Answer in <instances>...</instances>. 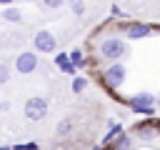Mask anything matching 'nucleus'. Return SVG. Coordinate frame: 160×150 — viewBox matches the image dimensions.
Wrapping results in <instances>:
<instances>
[{
	"instance_id": "5",
	"label": "nucleus",
	"mask_w": 160,
	"mask_h": 150,
	"mask_svg": "<svg viewBox=\"0 0 160 150\" xmlns=\"http://www.w3.org/2000/svg\"><path fill=\"white\" fill-rule=\"evenodd\" d=\"M122 105H128L135 115H145V118H152L155 115V105H158V95L148 92V90H140V92H132L122 100Z\"/></svg>"
},
{
	"instance_id": "18",
	"label": "nucleus",
	"mask_w": 160,
	"mask_h": 150,
	"mask_svg": "<svg viewBox=\"0 0 160 150\" xmlns=\"http://www.w3.org/2000/svg\"><path fill=\"white\" fill-rule=\"evenodd\" d=\"M10 150H40V145L30 140V142H22V145H12Z\"/></svg>"
},
{
	"instance_id": "11",
	"label": "nucleus",
	"mask_w": 160,
	"mask_h": 150,
	"mask_svg": "<svg viewBox=\"0 0 160 150\" xmlns=\"http://www.w3.org/2000/svg\"><path fill=\"white\" fill-rule=\"evenodd\" d=\"M0 18H2L5 22H22V10H20L18 5H8V8L0 10Z\"/></svg>"
},
{
	"instance_id": "12",
	"label": "nucleus",
	"mask_w": 160,
	"mask_h": 150,
	"mask_svg": "<svg viewBox=\"0 0 160 150\" xmlns=\"http://www.w3.org/2000/svg\"><path fill=\"white\" fill-rule=\"evenodd\" d=\"M68 55H70V62H72V65H75L78 70H82V68H88V65H90V62H88V55H85V52H82L80 48L70 50Z\"/></svg>"
},
{
	"instance_id": "6",
	"label": "nucleus",
	"mask_w": 160,
	"mask_h": 150,
	"mask_svg": "<svg viewBox=\"0 0 160 150\" xmlns=\"http://www.w3.org/2000/svg\"><path fill=\"white\" fill-rule=\"evenodd\" d=\"M48 110H50V102H48V98H42V95H32V98H28L25 105H22L25 118L32 120V122H40V120L48 115Z\"/></svg>"
},
{
	"instance_id": "8",
	"label": "nucleus",
	"mask_w": 160,
	"mask_h": 150,
	"mask_svg": "<svg viewBox=\"0 0 160 150\" xmlns=\"http://www.w3.org/2000/svg\"><path fill=\"white\" fill-rule=\"evenodd\" d=\"M32 45H35V52H55L58 50V38L50 32V30H38L35 38H32Z\"/></svg>"
},
{
	"instance_id": "17",
	"label": "nucleus",
	"mask_w": 160,
	"mask_h": 150,
	"mask_svg": "<svg viewBox=\"0 0 160 150\" xmlns=\"http://www.w3.org/2000/svg\"><path fill=\"white\" fill-rule=\"evenodd\" d=\"M10 75H12V70H10V65H5V62H0V85H5V82L10 80Z\"/></svg>"
},
{
	"instance_id": "26",
	"label": "nucleus",
	"mask_w": 160,
	"mask_h": 150,
	"mask_svg": "<svg viewBox=\"0 0 160 150\" xmlns=\"http://www.w3.org/2000/svg\"><path fill=\"white\" fill-rule=\"evenodd\" d=\"M158 128H160V120H158Z\"/></svg>"
},
{
	"instance_id": "13",
	"label": "nucleus",
	"mask_w": 160,
	"mask_h": 150,
	"mask_svg": "<svg viewBox=\"0 0 160 150\" xmlns=\"http://www.w3.org/2000/svg\"><path fill=\"white\" fill-rule=\"evenodd\" d=\"M120 132H125V128L120 125V122H110V128H108V132L102 135V140H100V145H110Z\"/></svg>"
},
{
	"instance_id": "24",
	"label": "nucleus",
	"mask_w": 160,
	"mask_h": 150,
	"mask_svg": "<svg viewBox=\"0 0 160 150\" xmlns=\"http://www.w3.org/2000/svg\"><path fill=\"white\" fill-rule=\"evenodd\" d=\"M0 150H10V148H5V145H0Z\"/></svg>"
},
{
	"instance_id": "3",
	"label": "nucleus",
	"mask_w": 160,
	"mask_h": 150,
	"mask_svg": "<svg viewBox=\"0 0 160 150\" xmlns=\"http://www.w3.org/2000/svg\"><path fill=\"white\" fill-rule=\"evenodd\" d=\"M112 30L125 40H145L152 32H158L152 22H140V20H120L112 25Z\"/></svg>"
},
{
	"instance_id": "1",
	"label": "nucleus",
	"mask_w": 160,
	"mask_h": 150,
	"mask_svg": "<svg viewBox=\"0 0 160 150\" xmlns=\"http://www.w3.org/2000/svg\"><path fill=\"white\" fill-rule=\"evenodd\" d=\"M128 52H130L128 40L120 38L115 30H105L102 38H100V42L95 45V55H98V60H105V62H118V60H122Z\"/></svg>"
},
{
	"instance_id": "20",
	"label": "nucleus",
	"mask_w": 160,
	"mask_h": 150,
	"mask_svg": "<svg viewBox=\"0 0 160 150\" xmlns=\"http://www.w3.org/2000/svg\"><path fill=\"white\" fill-rule=\"evenodd\" d=\"M110 15H112V18H120V20H128V15H125L118 5H110Z\"/></svg>"
},
{
	"instance_id": "9",
	"label": "nucleus",
	"mask_w": 160,
	"mask_h": 150,
	"mask_svg": "<svg viewBox=\"0 0 160 150\" xmlns=\"http://www.w3.org/2000/svg\"><path fill=\"white\" fill-rule=\"evenodd\" d=\"M55 68H58L60 72H65V75H72V78L80 72V70L70 62V55H68V52H58V55H55Z\"/></svg>"
},
{
	"instance_id": "21",
	"label": "nucleus",
	"mask_w": 160,
	"mask_h": 150,
	"mask_svg": "<svg viewBox=\"0 0 160 150\" xmlns=\"http://www.w3.org/2000/svg\"><path fill=\"white\" fill-rule=\"evenodd\" d=\"M0 110L8 112V110H10V102H8V100H0Z\"/></svg>"
},
{
	"instance_id": "25",
	"label": "nucleus",
	"mask_w": 160,
	"mask_h": 150,
	"mask_svg": "<svg viewBox=\"0 0 160 150\" xmlns=\"http://www.w3.org/2000/svg\"><path fill=\"white\" fill-rule=\"evenodd\" d=\"M158 102H160V92H158Z\"/></svg>"
},
{
	"instance_id": "16",
	"label": "nucleus",
	"mask_w": 160,
	"mask_h": 150,
	"mask_svg": "<svg viewBox=\"0 0 160 150\" xmlns=\"http://www.w3.org/2000/svg\"><path fill=\"white\" fill-rule=\"evenodd\" d=\"M68 8H70V12L72 15H85V0H68Z\"/></svg>"
},
{
	"instance_id": "19",
	"label": "nucleus",
	"mask_w": 160,
	"mask_h": 150,
	"mask_svg": "<svg viewBox=\"0 0 160 150\" xmlns=\"http://www.w3.org/2000/svg\"><path fill=\"white\" fill-rule=\"evenodd\" d=\"M42 5H45L48 10H58V8L65 5V0H42Z\"/></svg>"
},
{
	"instance_id": "4",
	"label": "nucleus",
	"mask_w": 160,
	"mask_h": 150,
	"mask_svg": "<svg viewBox=\"0 0 160 150\" xmlns=\"http://www.w3.org/2000/svg\"><path fill=\"white\" fill-rule=\"evenodd\" d=\"M130 138L135 140V145H152L155 140H160V128H158V120L155 118H145V120H138L135 125H130Z\"/></svg>"
},
{
	"instance_id": "10",
	"label": "nucleus",
	"mask_w": 160,
	"mask_h": 150,
	"mask_svg": "<svg viewBox=\"0 0 160 150\" xmlns=\"http://www.w3.org/2000/svg\"><path fill=\"white\" fill-rule=\"evenodd\" d=\"M110 148H112V150H135V140H132L130 132L125 130V132H120V135L110 142Z\"/></svg>"
},
{
	"instance_id": "23",
	"label": "nucleus",
	"mask_w": 160,
	"mask_h": 150,
	"mask_svg": "<svg viewBox=\"0 0 160 150\" xmlns=\"http://www.w3.org/2000/svg\"><path fill=\"white\" fill-rule=\"evenodd\" d=\"M90 150H102V145H92V148H90Z\"/></svg>"
},
{
	"instance_id": "15",
	"label": "nucleus",
	"mask_w": 160,
	"mask_h": 150,
	"mask_svg": "<svg viewBox=\"0 0 160 150\" xmlns=\"http://www.w3.org/2000/svg\"><path fill=\"white\" fill-rule=\"evenodd\" d=\"M70 132H72V122H70V120H60V122L55 125V135H58V138H68Z\"/></svg>"
},
{
	"instance_id": "14",
	"label": "nucleus",
	"mask_w": 160,
	"mask_h": 150,
	"mask_svg": "<svg viewBox=\"0 0 160 150\" xmlns=\"http://www.w3.org/2000/svg\"><path fill=\"white\" fill-rule=\"evenodd\" d=\"M85 88H88V78H85V75H75L72 82H70V90H72L75 95H80Z\"/></svg>"
},
{
	"instance_id": "7",
	"label": "nucleus",
	"mask_w": 160,
	"mask_h": 150,
	"mask_svg": "<svg viewBox=\"0 0 160 150\" xmlns=\"http://www.w3.org/2000/svg\"><path fill=\"white\" fill-rule=\"evenodd\" d=\"M38 65H40V60H38V52H35V50H25V52H20V55L15 58V70H18L20 75L35 72Z\"/></svg>"
},
{
	"instance_id": "22",
	"label": "nucleus",
	"mask_w": 160,
	"mask_h": 150,
	"mask_svg": "<svg viewBox=\"0 0 160 150\" xmlns=\"http://www.w3.org/2000/svg\"><path fill=\"white\" fill-rule=\"evenodd\" d=\"M15 2H18V0H0V5H2V8H8V5H15Z\"/></svg>"
},
{
	"instance_id": "2",
	"label": "nucleus",
	"mask_w": 160,
	"mask_h": 150,
	"mask_svg": "<svg viewBox=\"0 0 160 150\" xmlns=\"http://www.w3.org/2000/svg\"><path fill=\"white\" fill-rule=\"evenodd\" d=\"M125 78H128V68L122 65V60H118V62H108V65L98 72V80L102 82V88H105L110 95H115L118 88L125 85Z\"/></svg>"
}]
</instances>
